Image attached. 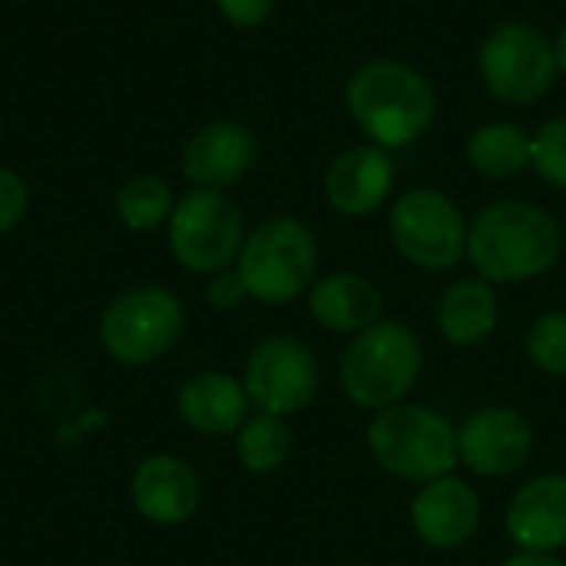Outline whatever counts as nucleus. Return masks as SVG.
Here are the masks:
<instances>
[{
  "mask_svg": "<svg viewBox=\"0 0 566 566\" xmlns=\"http://www.w3.org/2000/svg\"><path fill=\"white\" fill-rule=\"evenodd\" d=\"M560 222L534 202H494L468 226V259L491 285L541 279L560 262Z\"/></svg>",
  "mask_w": 566,
  "mask_h": 566,
  "instance_id": "1",
  "label": "nucleus"
},
{
  "mask_svg": "<svg viewBox=\"0 0 566 566\" xmlns=\"http://www.w3.org/2000/svg\"><path fill=\"white\" fill-rule=\"evenodd\" d=\"M345 106L375 146L398 149L431 129L438 93L421 70L401 60H368L348 76Z\"/></svg>",
  "mask_w": 566,
  "mask_h": 566,
  "instance_id": "2",
  "label": "nucleus"
},
{
  "mask_svg": "<svg viewBox=\"0 0 566 566\" xmlns=\"http://www.w3.org/2000/svg\"><path fill=\"white\" fill-rule=\"evenodd\" d=\"M424 368V345L405 322L381 318L371 328L352 335L338 381L352 405L365 411H385L408 401Z\"/></svg>",
  "mask_w": 566,
  "mask_h": 566,
  "instance_id": "3",
  "label": "nucleus"
},
{
  "mask_svg": "<svg viewBox=\"0 0 566 566\" xmlns=\"http://www.w3.org/2000/svg\"><path fill=\"white\" fill-rule=\"evenodd\" d=\"M368 451L375 464L398 478L428 484L458 468V428L428 405H391L375 411L368 424Z\"/></svg>",
  "mask_w": 566,
  "mask_h": 566,
  "instance_id": "4",
  "label": "nucleus"
},
{
  "mask_svg": "<svg viewBox=\"0 0 566 566\" xmlns=\"http://www.w3.org/2000/svg\"><path fill=\"white\" fill-rule=\"evenodd\" d=\"M235 269L249 298L262 305H289L312 289L318 269V242L295 216H275L245 235Z\"/></svg>",
  "mask_w": 566,
  "mask_h": 566,
  "instance_id": "5",
  "label": "nucleus"
},
{
  "mask_svg": "<svg viewBox=\"0 0 566 566\" xmlns=\"http://www.w3.org/2000/svg\"><path fill=\"white\" fill-rule=\"evenodd\" d=\"M186 328V308L163 285H136L119 292L99 318L103 352L129 368L159 361L176 348Z\"/></svg>",
  "mask_w": 566,
  "mask_h": 566,
  "instance_id": "6",
  "label": "nucleus"
},
{
  "mask_svg": "<svg viewBox=\"0 0 566 566\" xmlns=\"http://www.w3.org/2000/svg\"><path fill=\"white\" fill-rule=\"evenodd\" d=\"M169 252L196 275L232 269L245 245L242 209L219 189H189L176 199L169 216Z\"/></svg>",
  "mask_w": 566,
  "mask_h": 566,
  "instance_id": "7",
  "label": "nucleus"
},
{
  "mask_svg": "<svg viewBox=\"0 0 566 566\" xmlns=\"http://www.w3.org/2000/svg\"><path fill=\"white\" fill-rule=\"evenodd\" d=\"M478 73L497 99L531 106L551 93L560 70L554 43L534 23L507 20L484 36L478 50Z\"/></svg>",
  "mask_w": 566,
  "mask_h": 566,
  "instance_id": "8",
  "label": "nucleus"
},
{
  "mask_svg": "<svg viewBox=\"0 0 566 566\" xmlns=\"http://www.w3.org/2000/svg\"><path fill=\"white\" fill-rule=\"evenodd\" d=\"M388 232L401 259L428 272H448L468 255V219L438 189L405 192L388 216Z\"/></svg>",
  "mask_w": 566,
  "mask_h": 566,
  "instance_id": "9",
  "label": "nucleus"
},
{
  "mask_svg": "<svg viewBox=\"0 0 566 566\" xmlns=\"http://www.w3.org/2000/svg\"><path fill=\"white\" fill-rule=\"evenodd\" d=\"M249 401L265 415H298L318 395V361L308 345L289 335L262 338L242 371Z\"/></svg>",
  "mask_w": 566,
  "mask_h": 566,
  "instance_id": "10",
  "label": "nucleus"
},
{
  "mask_svg": "<svg viewBox=\"0 0 566 566\" xmlns=\"http://www.w3.org/2000/svg\"><path fill=\"white\" fill-rule=\"evenodd\" d=\"M534 454L531 421L507 408H481L458 428V458L478 478H511Z\"/></svg>",
  "mask_w": 566,
  "mask_h": 566,
  "instance_id": "11",
  "label": "nucleus"
},
{
  "mask_svg": "<svg viewBox=\"0 0 566 566\" xmlns=\"http://www.w3.org/2000/svg\"><path fill=\"white\" fill-rule=\"evenodd\" d=\"M129 497L143 521L156 527H176L199 511L202 484L189 461L176 454H149L133 471Z\"/></svg>",
  "mask_w": 566,
  "mask_h": 566,
  "instance_id": "12",
  "label": "nucleus"
},
{
  "mask_svg": "<svg viewBox=\"0 0 566 566\" xmlns=\"http://www.w3.org/2000/svg\"><path fill=\"white\" fill-rule=\"evenodd\" d=\"M255 163V136L239 119H212L199 126L182 146L179 169L196 189L226 192Z\"/></svg>",
  "mask_w": 566,
  "mask_h": 566,
  "instance_id": "13",
  "label": "nucleus"
},
{
  "mask_svg": "<svg viewBox=\"0 0 566 566\" xmlns=\"http://www.w3.org/2000/svg\"><path fill=\"white\" fill-rule=\"evenodd\" d=\"M411 524L428 547L458 551L481 527V497L468 481L454 474L434 478L411 501Z\"/></svg>",
  "mask_w": 566,
  "mask_h": 566,
  "instance_id": "14",
  "label": "nucleus"
},
{
  "mask_svg": "<svg viewBox=\"0 0 566 566\" xmlns=\"http://www.w3.org/2000/svg\"><path fill=\"white\" fill-rule=\"evenodd\" d=\"M395 186V163L388 149L365 143L338 153L325 172V199L335 212L361 219L385 206Z\"/></svg>",
  "mask_w": 566,
  "mask_h": 566,
  "instance_id": "15",
  "label": "nucleus"
},
{
  "mask_svg": "<svg viewBox=\"0 0 566 566\" xmlns=\"http://www.w3.org/2000/svg\"><path fill=\"white\" fill-rule=\"evenodd\" d=\"M507 534L521 551L557 554L566 547V474H541L507 504Z\"/></svg>",
  "mask_w": 566,
  "mask_h": 566,
  "instance_id": "16",
  "label": "nucleus"
},
{
  "mask_svg": "<svg viewBox=\"0 0 566 566\" xmlns=\"http://www.w3.org/2000/svg\"><path fill=\"white\" fill-rule=\"evenodd\" d=\"M249 395L242 378L229 371H199L189 381H182L176 395L179 418L206 438H226L235 434L249 418Z\"/></svg>",
  "mask_w": 566,
  "mask_h": 566,
  "instance_id": "17",
  "label": "nucleus"
},
{
  "mask_svg": "<svg viewBox=\"0 0 566 566\" xmlns=\"http://www.w3.org/2000/svg\"><path fill=\"white\" fill-rule=\"evenodd\" d=\"M385 298L378 285L355 272H328L308 289L312 318L335 335H358L381 322Z\"/></svg>",
  "mask_w": 566,
  "mask_h": 566,
  "instance_id": "18",
  "label": "nucleus"
},
{
  "mask_svg": "<svg viewBox=\"0 0 566 566\" xmlns=\"http://www.w3.org/2000/svg\"><path fill=\"white\" fill-rule=\"evenodd\" d=\"M497 318H501L497 292L481 275L451 282L438 302V328L451 345L461 348L484 342L497 328Z\"/></svg>",
  "mask_w": 566,
  "mask_h": 566,
  "instance_id": "19",
  "label": "nucleus"
},
{
  "mask_svg": "<svg viewBox=\"0 0 566 566\" xmlns=\"http://www.w3.org/2000/svg\"><path fill=\"white\" fill-rule=\"evenodd\" d=\"M468 163L488 179H511L531 166V133L514 123H484L468 136Z\"/></svg>",
  "mask_w": 566,
  "mask_h": 566,
  "instance_id": "20",
  "label": "nucleus"
},
{
  "mask_svg": "<svg viewBox=\"0 0 566 566\" xmlns=\"http://www.w3.org/2000/svg\"><path fill=\"white\" fill-rule=\"evenodd\" d=\"M235 454L249 474H272L292 454V431L279 415H252L235 431Z\"/></svg>",
  "mask_w": 566,
  "mask_h": 566,
  "instance_id": "21",
  "label": "nucleus"
},
{
  "mask_svg": "<svg viewBox=\"0 0 566 566\" xmlns=\"http://www.w3.org/2000/svg\"><path fill=\"white\" fill-rule=\"evenodd\" d=\"M176 206V192L163 176L143 172L119 186L116 192V216L129 232H153L169 222Z\"/></svg>",
  "mask_w": 566,
  "mask_h": 566,
  "instance_id": "22",
  "label": "nucleus"
},
{
  "mask_svg": "<svg viewBox=\"0 0 566 566\" xmlns=\"http://www.w3.org/2000/svg\"><path fill=\"white\" fill-rule=\"evenodd\" d=\"M527 358L554 375V378H566V312H547L541 315L524 338Z\"/></svg>",
  "mask_w": 566,
  "mask_h": 566,
  "instance_id": "23",
  "label": "nucleus"
},
{
  "mask_svg": "<svg viewBox=\"0 0 566 566\" xmlns=\"http://www.w3.org/2000/svg\"><path fill=\"white\" fill-rule=\"evenodd\" d=\"M531 166L544 182L566 192V116L547 119L531 136Z\"/></svg>",
  "mask_w": 566,
  "mask_h": 566,
  "instance_id": "24",
  "label": "nucleus"
},
{
  "mask_svg": "<svg viewBox=\"0 0 566 566\" xmlns=\"http://www.w3.org/2000/svg\"><path fill=\"white\" fill-rule=\"evenodd\" d=\"M30 209V189L20 172L0 166V235L13 232Z\"/></svg>",
  "mask_w": 566,
  "mask_h": 566,
  "instance_id": "25",
  "label": "nucleus"
},
{
  "mask_svg": "<svg viewBox=\"0 0 566 566\" xmlns=\"http://www.w3.org/2000/svg\"><path fill=\"white\" fill-rule=\"evenodd\" d=\"M279 0H216V10L226 23L239 30H259L272 20Z\"/></svg>",
  "mask_w": 566,
  "mask_h": 566,
  "instance_id": "26",
  "label": "nucleus"
},
{
  "mask_svg": "<svg viewBox=\"0 0 566 566\" xmlns=\"http://www.w3.org/2000/svg\"><path fill=\"white\" fill-rule=\"evenodd\" d=\"M245 298H249V289H245V282H242V275H239L235 265H232V269H222V272H216V275H209V282H206V302H209L212 308L232 312V308H239Z\"/></svg>",
  "mask_w": 566,
  "mask_h": 566,
  "instance_id": "27",
  "label": "nucleus"
},
{
  "mask_svg": "<svg viewBox=\"0 0 566 566\" xmlns=\"http://www.w3.org/2000/svg\"><path fill=\"white\" fill-rule=\"evenodd\" d=\"M501 566H564L554 554H531V551H517L511 554Z\"/></svg>",
  "mask_w": 566,
  "mask_h": 566,
  "instance_id": "28",
  "label": "nucleus"
},
{
  "mask_svg": "<svg viewBox=\"0 0 566 566\" xmlns=\"http://www.w3.org/2000/svg\"><path fill=\"white\" fill-rule=\"evenodd\" d=\"M554 56H557V70L566 73V27L557 33V40H554Z\"/></svg>",
  "mask_w": 566,
  "mask_h": 566,
  "instance_id": "29",
  "label": "nucleus"
},
{
  "mask_svg": "<svg viewBox=\"0 0 566 566\" xmlns=\"http://www.w3.org/2000/svg\"><path fill=\"white\" fill-rule=\"evenodd\" d=\"M0 129H3V119H0Z\"/></svg>",
  "mask_w": 566,
  "mask_h": 566,
  "instance_id": "30",
  "label": "nucleus"
}]
</instances>
